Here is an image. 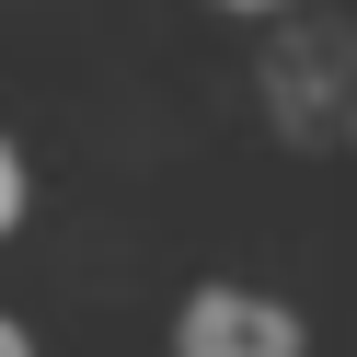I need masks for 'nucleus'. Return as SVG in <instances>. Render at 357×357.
<instances>
[{
    "label": "nucleus",
    "instance_id": "obj_1",
    "mask_svg": "<svg viewBox=\"0 0 357 357\" xmlns=\"http://www.w3.org/2000/svg\"><path fill=\"white\" fill-rule=\"evenodd\" d=\"M254 93H265V127L288 150H357V24L288 12L265 70H254Z\"/></svg>",
    "mask_w": 357,
    "mask_h": 357
},
{
    "label": "nucleus",
    "instance_id": "obj_5",
    "mask_svg": "<svg viewBox=\"0 0 357 357\" xmlns=\"http://www.w3.org/2000/svg\"><path fill=\"white\" fill-rule=\"evenodd\" d=\"M0 357H35V334H24V323H12V311H0Z\"/></svg>",
    "mask_w": 357,
    "mask_h": 357
},
{
    "label": "nucleus",
    "instance_id": "obj_4",
    "mask_svg": "<svg viewBox=\"0 0 357 357\" xmlns=\"http://www.w3.org/2000/svg\"><path fill=\"white\" fill-rule=\"evenodd\" d=\"M219 12H242V24H288L300 0H219Z\"/></svg>",
    "mask_w": 357,
    "mask_h": 357
},
{
    "label": "nucleus",
    "instance_id": "obj_3",
    "mask_svg": "<svg viewBox=\"0 0 357 357\" xmlns=\"http://www.w3.org/2000/svg\"><path fill=\"white\" fill-rule=\"evenodd\" d=\"M24 196H35V185H24V150L0 139V231H24Z\"/></svg>",
    "mask_w": 357,
    "mask_h": 357
},
{
    "label": "nucleus",
    "instance_id": "obj_2",
    "mask_svg": "<svg viewBox=\"0 0 357 357\" xmlns=\"http://www.w3.org/2000/svg\"><path fill=\"white\" fill-rule=\"evenodd\" d=\"M173 357H311V334H300L288 300H265V288H242V277H208L173 311Z\"/></svg>",
    "mask_w": 357,
    "mask_h": 357
}]
</instances>
